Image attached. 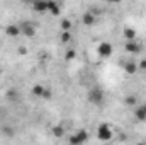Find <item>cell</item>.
I'll return each instance as SVG.
<instances>
[{
    "label": "cell",
    "mask_w": 146,
    "mask_h": 145,
    "mask_svg": "<svg viewBox=\"0 0 146 145\" xmlns=\"http://www.w3.org/2000/svg\"><path fill=\"white\" fill-rule=\"evenodd\" d=\"M87 99L90 104H95V106H100L104 103V89L100 85H94L88 89L87 92Z\"/></svg>",
    "instance_id": "6da1fadb"
},
{
    "label": "cell",
    "mask_w": 146,
    "mask_h": 145,
    "mask_svg": "<svg viewBox=\"0 0 146 145\" xmlns=\"http://www.w3.org/2000/svg\"><path fill=\"white\" fill-rule=\"evenodd\" d=\"M97 138L100 142H110L114 138V130L110 128L109 123H100L97 128Z\"/></svg>",
    "instance_id": "7a4b0ae2"
},
{
    "label": "cell",
    "mask_w": 146,
    "mask_h": 145,
    "mask_svg": "<svg viewBox=\"0 0 146 145\" xmlns=\"http://www.w3.org/2000/svg\"><path fill=\"white\" fill-rule=\"evenodd\" d=\"M88 140V132L87 130H78L76 133H73L72 137L68 138L70 145H83Z\"/></svg>",
    "instance_id": "3957f363"
},
{
    "label": "cell",
    "mask_w": 146,
    "mask_h": 145,
    "mask_svg": "<svg viewBox=\"0 0 146 145\" xmlns=\"http://www.w3.org/2000/svg\"><path fill=\"white\" fill-rule=\"evenodd\" d=\"M112 53H114V46L110 44L109 41H100V43H99V46H97V55H99V56L109 58Z\"/></svg>",
    "instance_id": "277c9868"
},
{
    "label": "cell",
    "mask_w": 146,
    "mask_h": 145,
    "mask_svg": "<svg viewBox=\"0 0 146 145\" xmlns=\"http://www.w3.org/2000/svg\"><path fill=\"white\" fill-rule=\"evenodd\" d=\"M19 26H21V34H24V36H27V38H33L36 34V28H34V24L31 21H24Z\"/></svg>",
    "instance_id": "5b68a950"
},
{
    "label": "cell",
    "mask_w": 146,
    "mask_h": 145,
    "mask_svg": "<svg viewBox=\"0 0 146 145\" xmlns=\"http://www.w3.org/2000/svg\"><path fill=\"white\" fill-rule=\"evenodd\" d=\"M5 34L9 38H17L21 34V26H19V24H9V26L5 28Z\"/></svg>",
    "instance_id": "8992f818"
},
{
    "label": "cell",
    "mask_w": 146,
    "mask_h": 145,
    "mask_svg": "<svg viewBox=\"0 0 146 145\" xmlns=\"http://www.w3.org/2000/svg\"><path fill=\"white\" fill-rule=\"evenodd\" d=\"M126 51L127 53H131V55H136V53H139L141 51V46L136 43V41H126Z\"/></svg>",
    "instance_id": "52a82bcc"
},
{
    "label": "cell",
    "mask_w": 146,
    "mask_h": 145,
    "mask_svg": "<svg viewBox=\"0 0 146 145\" xmlns=\"http://www.w3.org/2000/svg\"><path fill=\"white\" fill-rule=\"evenodd\" d=\"M82 21H83L85 26H92V24L95 22V14H94L92 10H88V12H85V14L82 15Z\"/></svg>",
    "instance_id": "ba28073f"
},
{
    "label": "cell",
    "mask_w": 146,
    "mask_h": 145,
    "mask_svg": "<svg viewBox=\"0 0 146 145\" xmlns=\"http://www.w3.org/2000/svg\"><path fill=\"white\" fill-rule=\"evenodd\" d=\"M124 70H126L127 75H134L139 68H138V63H134V62H131V60H129V62H126V63H124Z\"/></svg>",
    "instance_id": "9c48e42d"
},
{
    "label": "cell",
    "mask_w": 146,
    "mask_h": 145,
    "mask_svg": "<svg viewBox=\"0 0 146 145\" xmlns=\"http://www.w3.org/2000/svg\"><path fill=\"white\" fill-rule=\"evenodd\" d=\"M60 9H61V5L58 2H48V12H51L53 15H58Z\"/></svg>",
    "instance_id": "30bf717a"
},
{
    "label": "cell",
    "mask_w": 146,
    "mask_h": 145,
    "mask_svg": "<svg viewBox=\"0 0 146 145\" xmlns=\"http://www.w3.org/2000/svg\"><path fill=\"white\" fill-rule=\"evenodd\" d=\"M33 9L37 12H48V2H34Z\"/></svg>",
    "instance_id": "8fae6325"
},
{
    "label": "cell",
    "mask_w": 146,
    "mask_h": 145,
    "mask_svg": "<svg viewBox=\"0 0 146 145\" xmlns=\"http://www.w3.org/2000/svg\"><path fill=\"white\" fill-rule=\"evenodd\" d=\"M44 91H46V87H44V85H41V84H37V85H34V87H33V96H37V97H42Z\"/></svg>",
    "instance_id": "7c38bea8"
},
{
    "label": "cell",
    "mask_w": 146,
    "mask_h": 145,
    "mask_svg": "<svg viewBox=\"0 0 146 145\" xmlns=\"http://www.w3.org/2000/svg\"><path fill=\"white\" fill-rule=\"evenodd\" d=\"M124 38H126L127 41H134V38H136V31H134L133 28H126V29H124Z\"/></svg>",
    "instance_id": "4fadbf2b"
},
{
    "label": "cell",
    "mask_w": 146,
    "mask_h": 145,
    "mask_svg": "<svg viewBox=\"0 0 146 145\" xmlns=\"http://www.w3.org/2000/svg\"><path fill=\"white\" fill-rule=\"evenodd\" d=\"M60 28L63 29V33H70V29H72V21H70V19H63V21L60 22Z\"/></svg>",
    "instance_id": "5bb4252c"
},
{
    "label": "cell",
    "mask_w": 146,
    "mask_h": 145,
    "mask_svg": "<svg viewBox=\"0 0 146 145\" xmlns=\"http://www.w3.org/2000/svg\"><path fill=\"white\" fill-rule=\"evenodd\" d=\"M134 116H136V119H138V121H146V114H145V111H143L141 106L134 109Z\"/></svg>",
    "instance_id": "9a60e30c"
},
{
    "label": "cell",
    "mask_w": 146,
    "mask_h": 145,
    "mask_svg": "<svg viewBox=\"0 0 146 145\" xmlns=\"http://www.w3.org/2000/svg\"><path fill=\"white\" fill-rule=\"evenodd\" d=\"M53 135H54V137H58V138L65 137V128H63L61 125H56V126L53 128Z\"/></svg>",
    "instance_id": "2e32d148"
},
{
    "label": "cell",
    "mask_w": 146,
    "mask_h": 145,
    "mask_svg": "<svg viewBox=\"0 0 146 145\" xmlns=\"http://www.w3.org/2000/svg\"><path fill=\"white\" fill-rule=\"evenodd\" d=\"M7 96H9V99H10V101H14V99H17V91H9V92H7Z\"/></svg>",
    "instance_id": "e0dca14e"
},
{
    "label": "cell",
    "mask_w": 146,
    "mask_h": 145,
    "mask_svg": "<svg viewBox=\"0 0 146 145\" xmlns=\"http://www.w3.org/2000/svg\"><path fill=\"white\" fill-rule=\"evenodd\" d=\"M70 39H72V34H70V33H63V34H61V41H63V43H68Z\"/></svg>",
    "instance_id": "ac0fdd59"
},
{
    "label": "cell",
    "mask_w": 146,
    "mask_h": 145,
    "mask_svg": "<svg viewBox=\"0 0 146 145\" xmlns=\"http://www.w3.org/2000/svg\"><path fill=\"white\" fill-rule=\"evenodd\" d=\"M75 55H76V53H75V50H70V51L66 53V58H68V60H72V58H75Z\"/></svg>",
    "instance_id": "d6986e66"
},
{
    "label": "cell",
    "mask_w": 146,
    "mask_h": 145,
    "mask_svg": "<svg viewBox=\"0 0 146 145\" xmlns=\"http://www.w3.org/2000/svg\"><path fill=\"white\" fill-rule=\"evenodd\" d=\"M138 68H141V70H146V60H141V62L138 63Z\"/></svg>",
    "instance_id": "ffe728a7"
},
{
    "label": "cell",
    "mask_w": 146,
    "mask_h": 145,
    "mask_svg": "<svg viewBox=\"0 0 146 145\" xmlns=\"http://www.w3.org/2000/svg\"><path fill=\"white\" fill-rule=\"evenodd\" d=\"M126 103H127V104H131V106H133V104H134V103H136V99H134V97H127V99H126Z\"/></svg>",
    "instance_id": "44dd1931"
},
{
    "label": "cell",
    "mask_w": 146,
    "mask_h": 145,
    "mask_svg": "<svg viewBox=\"0 0 146 145\" xmlns=\"http://www.w3.org/2000/svg\"><path fill=\"white\" fill-rule=\"evenodd\" d=\"M19 53H21V55H24V53H26V48H24V46H21V48H19Z\"/></svg>",
    "instance_id": "7402d4cb"
},
{
    "label": "cell",
    "mask_w": 146,
    "mask_h": 145,
    "mask_svg": "<svg viewBox=\"0 0 146 145\" xmlns=\"http://www.w3.org/2000/svg\"><path fill=\"white\" fill-rule=\"evenodd\" d=\"M141 108H143V111H145V114H146V104H143V106H141Z\"/></svg>",
    "instance_id": "603a6c76"
},
{
    "label": "cell",
    "mask_w": 146,
    "mask_h": 145,
    "mask_svg": "<svg viewBox=\"0 0 146 145\" xmlns=\"http://www.w3.org/2000/svg\"><path fill=\"white\" fill-rule=\"evenodd\" d=\"M138 145H146V142H139V144H138Z\"/></svg>",
    "instance_id": "cb8c5ba5"
},
{
    "label": "cell",
    "mask_w": 146,
    "mask_h": 145,
    "mask_svg": "<svg viewBox=\"0 0 146 145\" xmlns=\"http://www.w3.org/2000/svg\"><path fill=\"white\" fill-rule=\"evenodd\" d=\"M0 75H2V70H0Z\"/></svg>",
    "instance_id": "d4e9b609"
}]
</instances>
